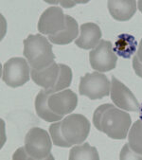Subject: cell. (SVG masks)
<instances>
[{
    "label": "cell",
    "instance_id": "cell-1",
    "mask_svg": "<svg viewBox=\"0 0 142 160\" xmlns=\"http://www.w3.org/2000/svg\"><path fill=\"white\" fill-rule=\"evenodd\" d=\"M89 132L90 122L81 114H72L49 126L53 144L62 148L82 144L86 140Z\"/></svg>",
    "mask_w": 142,
    "mask_h": 160
},
{
    "label": "cell",
    "instance_id": "cell-2",
    "mask_svg": "<svg viewBox=\"0 0 142 160\" xmlns=\"http://www.w3.org/2000/svg\"><path fill=\"white\" fill-rule=\"evenodd\" d=\"M93 123L96 129L112 139H125L131 127V116L117 108L113 104L99 106L93 115Z\"/></svg>",
    "mask_w": 142,
    "mask_h": 160
},
{
    "label": "cell",
    "instance_id": "cell-3",
    "mask_svg": "<svg viewBox=\"0 0 142 160\" xmlns=\"http://www.w3.org/2000/svg\"><path fill=\"white\" fill-rule=\"evenodd\" d=\"M52 143L49 134L39 127L31 128L25 137V146L19 148L13 159L43 160L54 159L51 154Z\"/></svg>",
    "mask_w": 142,
    "mask_h": 160
},
{
    "label": "cell",
    "instance_id": "cell-4",
    "mask_svg": "<svg viewBox=\"0 0 142 160\" xmlns=\"http://www.w3.org/2000/svg\"><path fill=\"white\" fill-rule=\"evenodd\" d=\"M30 77L34 83L48 90L51 94L60 92L70 86L72 70L68 66L55 62L43 70L30 69Z\"/></svg>",
    "mask_w": 142,
    "mask_h": 160
},
{
    "label": "cell",
    "instance_id": "cell-5",
    "mask_svg": "<svg viewBox=\"0 0 142 160\" xmlns=\"http://www.w3.org/2000/svg\"><path fill=\"white\" fill-rule=\"evenodd\" d=\"M23 55L31 68L43 70L54 62L55 55L48 40L40 34H30L24 41Z\"/></svg>",
    "mask_w": 142,
    "mask_h": 160
},
{
    "label": "cell",
    "instance_id": "cell-6",
    "mask_svg": "<svg viewBox=\"0 0 142 160\" xmlns=\"http://www.w3.org/2000/svg\"><path fill=\"white\" fill-rule=\"evenodd\" d=\"M110 90L111 82L102 73H86L81 78L79 92L90 100H100L109 96Z\"/></svg>",
    "mask_w": 142,
    "mask_h": 160
},
{
    "label": "cell",
    "instance_id": "cell-7",
    "mask_svg": "<svg viewBox=\"0 0 142 160\" xmlns=\"http://www.w3.org/2000/svg\"><path fill=\"white\" fill-rule=\"evenodd\" d=\"M29 76V65L24 58H11L3 65L2 81L12 88H17L27 83Z\"/></svg>",
    "mask_w": 142,
    "mask_h": 160
},
{
    "label": "cell",
    "instance_id": "cell-8",
    "mask_svg": "<svg viewBox=\"0 0 142 160\" xmlns=\"http://www.w3.org/2000/svg\"><path fill=\"white\" fill-rule=\"evenodd\" d=\"M89 60L94 70L104 73L116 68L118 56L114 52L110 41L100 40L99 44L90 51Z\"/></svg>",
    "mask_w": 142,
    "mask_h": 160
},
{
    "label": "cell",
    "instance_id": "cell-9",
    "mask_svg": "<svg viewBox=\"0 0 142 160\" xmlns=\"http://www.w3.org/2000/svg\"><path fill=\"white\" fill-rule=\"evenodd\" d=\"M65 26V15L62 9L59 7H49L39 18L38 30L44 35L53 36L63 31Z\"/></svg>",
    "mask_w": 142,
    "mask_h": 160
},
{
    "label": "cell",
    "instance_id": "cell-10",
    "mask_svg": "<svg viewBox=\"0 0 142 160\" xmlns=\"http://www.w3.org/2000/svg\"><path fill=\"white\" fill-rule=\"evenodd\" d=\"M111 100L119 109L124 111L137 112L140 104L133 92L116 77H112L111 82Z\"/></svg>",
    "mask_w": 142,
    "mask_h": 160
},
{
    "label": "cell",
    "instance_id": "cell-11",
    "mask_svg": "<svg viewBox=\"0 0 142 160\" xmlns=\"http://www.w3.org/2000/svg\"><path fill=\"white\" fill-rule=\"evenodd\" d=\"M48 104L53 113L63 117L75 110L78 104V97L72 90L64 89L51 94L48 97Z\"/></svg>",
    "mask_w": 142,
    "mask_h": 160
},
{
    "label": "cell",
    "instance_id": "cell-12",
    "mask_svg": "<svg viewBox=\"0 0 142 160\" xmlns=\"http://www.w3.org/2000/svg\"><path fill=\"white\" fill-rule=\"evenodd\" d=\"M81 33L75 41L77 47L83 49L95 48L100 42L101 30L95 23H84L81 26Z\"/></svg>",
    "mask_w": 142,
    "mask_h": 160
},
{
    "label": "cell",
    "instance_id": "cell-13",
    "mask_svg": "<svg viewBox=\"0 0 142 160\" xmlns=\"http://www.w3.org/2000/svg\"><path fill=\"white\" fill-rule=\"evenodd\" d=\"M108 10L111 16L117 21H128L136 12L135 0H109Z\"/></svg>",
    "mask_w": 142,
    "mask_h": 160
},
{
    "label": "cell",
    "instance_id": "cell-14",
    "mask_svg": "<svg viewBox=\"0 0 142 160\" xmlns=\"http://www.w3.org/2000/svg\"><path fill=\"white\" fill-rule=\"evenodd\" d=\"M65 28L53 36H48V40L55 45H68L72 43L79 35V26L77 21L70 15H65Z\"/></svg>",
    "mask_w": 142,
    "mask_h": 160
},
{
    "label": "cell",
    "instance_id": "cell-15",
    "mask_svg": "<svg viewBox=\"0 0 142 160\" xmlns=\"http://www.w3.org/2000/svg\"><path fill=\"white\" fill-rule=\"evenodd\" d=\"M50 95L51 93L48 90L42 89L36 96V99H35V110H36L38 117L47 122L60 121L62 118H63V117L53 113L48 107V100Z\"/></svg>",
    "mask_w": 142,
    "mask_h": 160
},
{
    "label": "cell",
    "instance_id": "cell-16",
    "mask_svg": "<svg viewBox=\"0 0 142 160\" xmlns=\"http://www.w3.org/2000/svg\"><path fill=\"white\" fill-rule=\"evenodd\" d=\"M113 50L117 56L123 59H130L137 50V42L133 35L122 33L118 36Z\"/></svg>",
    "mask_w": 142,
    "mask_h": 160
},
{
    "label": "cell",
    "instance_id": "cell-17",
    "mask_svg": "<svg viewBox=\"0 0 142 160\" xmlns=\"http://www.w3.org/2000/svg\"><path fill=\"white\" fill-rule=\"evenodd\" d=\"M69 160H99V152L95 147L89 143H84L79 146H74L70 150Z\"/></svg>",
    "mask_w": 142,
    "mask_h": 160
},
{
    "label": "cell",
    "instance_id": "cell-18",
    "mask_svg": "<svg viewBox=\"0 0 142 160\" xmlns=\"http://www.w3.org/2000/svg\"><path fill=\"white\" fill-rule=\"evenodd\" d=\"M128 145L135 153L142 155V121L136 120L128 133Z\"/></svg>",
    "mask_w": 142,
    "mask_h": 160
},
{
    "label": "cell",
    "instance_id": "cell-19",
    "mask_svg": "<svg viewBox=\"0 0 142 160\" xmlns=\"http://www.w3.org/2000/svg\"><path fill=\"white\" fill-rule=\"evenodd\" d=\"M119 159L120 160H129V159H139V160H142V155H139L137 153H135L133 150H131V148L129 147L128 143L125 144L121 150V152H120V156H119Z\"/></svg>",
    "mask_w": 142,
    "mask_h": 160
},
{
    "label": "cell",
    "instance_id": "cell-20",
    "mask_svg": "<svg viewBox=\"0 0 142 160\" xmlns=\"http://www.w3.org/2000/svg\"><path fill=\"white\" fill-rule=\"evenodd\" d=\"M133 68L135 72V74L142 78V62L138 60L137 56H134L133 57Z\"/></svg>",
    "mask_w": 142,
    "mask_h": 160
},
{
    "label": "cell",
    "instance_id": "cell-21",
    "mask_svg": "<svg viewBox=\"0 0 142 160\" xmlns=\"http://www.w3.org/2000/svg\"><path fill=\"white\" fill-rule=\"evenodd\" d=\"M60 4H62V6L63 8H71L75 6V4H81V3H87V1H84V2H82V1H60L59 2Z\"/></svg>",
    "mask_w": 142,
    "mask_h": 160
},
{
    "label": "cell",
    "instance_id": "cell-22",
    "mask_svg": "<svg viewBox=\"0 0 142 160\" xmlns=\"http://www.w3.org/2000/svg\"><path fill=\"white\" fill-rule=\"evenodd\" d=\"M136 56H137L138 60L142 62V39H141L139 46H138V48L136 50Z\"/></svg>",
    "mask_w": 142,
    "mask_h": 160
},
{
    "label": "cell",
    "instance_id": "cell-23",
    "mask_svg": "<svg viewBox=\"0 0 142 160\" xmlns=\"http://www.w3.org/2000/svg\"><path fill=\"white\" fill-rule=\"evenodd\" d=\"M137 8L140 11V12L142 13V0H139V1L137 2Z\"/></svg>",
    "mask_w": 142,
    "mask_h": 160
},
{
    "label": "cell",
    "instance_id": "cell-24",
    "mask_svg": "<svg viewBox=\"0 0 142 160\" xmlns=\"http://www.w3.org/2000/svg\"><path fill=\"white\" fill-rule=\"evenodd\" d=\"M139 118H140V120L142 121V105H140V108H139Z\"/></svg>",
    "mask_w": 142,
    "mask_h": 160
}]
</instances>
